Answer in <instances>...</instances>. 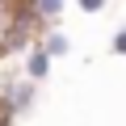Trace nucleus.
I'll list each match as a JSON object with an SVG mask.
<instances>
[{
	"instance_id": "f257e3e1",
	"label": "nucleus",
	"mask_w": 126,
	"mask_h": 126,
	"mask_svg": "<svg viewBox=\"0 0 126 126\" xmlns=\"http://www.w3.org/2000/svg\"><path fill=\"white\" fill-rule=\"evenodd\" d=\"M34 97H38V80L21 76L13 88H0V113H4V118H21L34 105Z\"/></svg>"
},
{
	"instance_id": "f03ea898",
	"label": "nucleus",
	"mask_w": 126,
	"mask_h": 126,
	"mask_svg": "<svg viewBox=\"0 0 126 126\" xmlns=\"http://www.w3.org/2000/svg\"><path fill=\"white\" fill-rule=\"evenodd\" d=\"M38 46H42V50H46L50 59H63V55H67V50H72V38H67V34H63L59 25H46V30L38 34Z\"/></svg>"
},
{
	"instance_id": "7ed1b4c3",
	"label": "nucleus",
	"mask_w": 126,
	"mask_h": 126,
	"mask_svg": "<svg viewBox=\"0 0 126 126\" xmlns=\"http://www.w3.org/2000/svg\"><path fill=\"white\" fill-rule=\"evenodd\" d=\"M50 63H55V59H50V55H46V50H42V46H38V42H34V46H30V50H25V76H30V80H38V84H42V80H46V76H50Z\"/></svg>"
},
{
	"instance_id": "20e7f679",
	"label": "nucleus",
	"mask_w": 126,
	"mask_h": 126,
	"mask_svg": "<svg viewBox=\"0 0 126 126\" xmlns=\"http://www.w3.org/2000/svg\"><path fill=\"white\" fill-rule=\"evenodd\" d=\"M30 9H34V17L42 21V30H46V25H59L63 9H67V0H30Z\"/></svg>"
},
{
	"instance_id": "39448f33",
	"label": "nucleus",
	"mask_w": 126,
	"mask_h": 126,
	"mask_svg": "<svg viewBox=\"0 0 126 126\" xmlns=\"http://www.w3.org/2000/svg\"><path fill=\"white\" fill-rule=\"evenodd\" d=\"M109 50H113V55H126V25H122V30H113V38H109Z\"/></svg>"
},
{
	"instance_id": "423d86ee",
	"label": "nucleus",
	"mask_w": 126,
	"mask_h": 126,
	"mask_svg": "<svg viewBox=\"0 0 126 126\" xmlns=\"http://www.w3.org/2000/svg\"><path fill=\"white\" fill-rule=\"evenodd\" d=\"M105 4H109V0H76V9H80V13H101Z\"/></svg>"
}]
</instances>
